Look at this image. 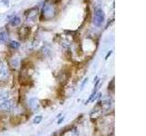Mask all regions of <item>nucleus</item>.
I'll return each mask as SVG.
<instances>
[{"label":"nucleus","mask_w":146,"mask_h":136,"mask_svg":"<svg viewBox=\"0 0 146 136\" xmlns=\"http://www.w3.org/2000/svg\"><path fill=\"white\" fill-rule=\"evenodd\" d=\"M42 15L44 16V19H46V20L51 19V18L54 17L55 15H56V7H54L53 4L46 2L43 6Z\"/></svg>","instance_id":"1"},{"label":"nucleus","mask_w":146,"mask_h":136,"mask_svg":"<svg viewBox=\"0 0 146 136\" xmlns=\"http://www.w3.org/2000/svg\"><path fill=\"white\" fill-rule=\"evenodd\" d=\"M10 46L14 49H17L18 47L20 46V44L17 42V41H11L10 42Z\"/></svg>","instance_id":"10"},{"label":"nucleus","mask_w":146,"mask_h":136,"mask_svg":"<svg viewBox=\"0 0 146 136\" xmlns=\"http://www.w3.org/2000/svg\"><path fill=\"white\" fill-rule=\"evenodd\" d=\"M96 91H97V89H94V91H93V92H92V94H90V98L88 99V100H87V102L85 103V104H88L90 101H91V100H93V98L96 96Z\"/></svg>","instance_id":"12"},{"label":"nucleus","mask_w":146,"mask_h":136,"mask_svg":"<svg viewBox=\"0 0 146 136\" xmlns=\"http://www.w3.org/2000/svg\"><path fill=\"white\" fill-rule=\"evenodd\" d=\"M7 99H9V92L7 90L0 89V103Z\"/></svg>","instance_id":"4"},{"label":"nucleus","mask_w":146,"mask_h":136,"mask_svg":"<svg viewBox=\"0 0 146 136\" xmlns=\"http://www.w3.org/2000/svg\"><path fill=\"white\" fill-rule=\"evenodd\" d=\"M11 65L13 67H17L18 65H19V60H18L17 58H15V59H13L12 62H11Z\"/></svg>","instance_id":"13"},{"label":"nucleus","mask_w":146,"mask_h":136,"mask_svg":"<svg viewBox=\"0 0 146 136\" xmlns=\"http://www.w3.org/2000/svg\"><path fill=\"white\" fill-rule=\"evenodd\" d=\"M61 115H62V113H59V114L58 115V118H59V117H61Z\"/></svg>","instance_id":"18"},{"label":"nucleus","mask_w":146,"mask_h":136,"mask_svg":"<svg viewBox=\"0 0 146 136\" xmlns=\"http://www.w3.org/2000/svg\"><path fill=\"white\" fill-rule=\"evenodd\" d=\"M42 119H43V117H42V115H38V116H36L34 119H33V124H40V122L42 121Z\"/></svg>","instance_id":"9"},{"label":"nucleus","mask_w":146,"mask_h":136,"mask_svg":"<svg viewBox=\"0 0 146 136\" xmlns=\"http://www.w3.org/2000/svg\"><path fill=\"white\" fill-rule=\"evenodd\" d=\"M7 75H8V72H7V67L1 63V65H0V80L7 78Z\"/></svg>","instance_id":"5"},{"label":"nucleus","mask_w":146,"mask_h":136,"mask_svg":"<svg viewBox=\"0 0 146 136\" xmlns=\"http://www.w3.org/2000/svg\"><path fill=\"white\" fill-rule=\"evenodd\" d=\"M13 107V102L11 100H6V101L2 102L0 103V112H9L12 109Z\"/></svg>","instance_id":"3"},{"label":"nucleus","mask_w":146,"mask_h":136,"mask_svg":"<svg viewBox=\"0 0 146 136\" xmlns=\"http://www.w3.org/2000/svg\"><path fill=\"white\" fill-rule=\"evenodd\" d=\"M36 103H38V101H36V99L32 98V99H30V100H29V106H30L31 108H34V107L36 105Z\"/></svg>","instance_id":"11"},{"label":"nucleus","mask_w":146,"mask_h":136,"mask_svg":"<svg viewBox=\"0 0 146 136\" xmlns=\"http://www.w3.org/2000/svg\"><path fill=\"white\" fill-rule=\"evenodd\" d=\"M111 54V52H109L108 53V54H107V56H106V57H105V59H108V57H109V56H110V54Z\"/></svg>","instance_id":"17"},{"label":"nucleus","mask_w":146,"mask_h":136,"mask_svg":"<svg viewBox=\"0 0 146 136\" xmlns=\"http://www.w3.org/2000/svg\"><path fill=\"white\" fill-rule=\"evenodd\" d=\"M53 136H55V135H53Z\"/></svg>","instance_id":"19"},{"label":"nucleus","mask_w":146,"mask_h":136,"mask_svg":"<svg viewBox=\"0 0 146 136\" xmlns=\"http://www.w3.org/2000/svg\"><path fill=\"white\" fill-rule=\"evenodd\" d=\"M29 15H27V17L29 18H33L36 16V14H38V8H32V9H29Z\"/></svg>","instance_id":"8"},{"label":"nucleus","mask_w":146,"mask_h":136,"mask_svg":"<svg viewBox=\"0 0 146 136\" xmlns=\"http://www.w3.org/2000/svg\"><path fill=\"white\" fill-rule=\"evenodd\" d=\"M64 119H65V117H64V116H62V117H60V118H59V119L58 120V124H61V122L64 121Z\"/></svg>","instance_id":"15"},{"label":"nucleus","mask_w":146,"mask_h":136,"mask_svg":"<svg viewBox=\"0 0 146 136\" xmlns=\"http://www.w3.org/2000/svg\"><path fill=\"white\" fill-rule=\"evenodd\" d=\"M10 24L13 26H19L21 24V19L18 16H14L10 20Z\"/></svg>","instance_id":"6"},{"label":"nucleus","mask_w":146,"mask_h":136,"mask_svg":"<svg viewBox=\"0 0 146 136\" xmlns=\"http://www.w3.org/2000/svg\"><path fill=\"white\" fill-rule=\"evenodd\" d=\"M105 19V13L102 9H97L95 12V15H94V18H93V24L96 26H102V23L104 22Z\"/></svg>","instance_id":"2"},{"label":"nucleus","mask_w":146,"mask_h":136,"mask_svg":"<svg viewBox=\"0 0 146 136\" xmlns=\"http://www.w3.org/2000/svg\"><path fill=\"white\" fill-rule=\"evenodd\" d=\"M8 39V34L6 31H3L0 33V42L2 43H6Z\"/></svg>","instance_id":"7"},{"label":"nucleus","mask_w":146,"mask_h":136,"mask_svg":"<svg viewBox=\"0 0 146 136\" xmlns=\"http://www.w3.org/2000/svg\"><path fill=\"white\" fill-rule=\"evenodd\" d=\"M88 80H89V78H85V79H84L83 83L81 84V89H83V88H84V86H85V84H86L87 82H88Z\"/></svg>","instance_id":"14"},{"label":"nucleus","mask_w":146,"mask_h":136,"mask_svg":"<svg viewBox=\"0 0 146 136\" xmlns=\"http://www.w3.org/2000/svg\"><path fill=\"white\" fill-rule=\"evenodd\" d=\"M2 3H3L6 7H8V5H9V0H2Z\"/></svg>","instance_id":"16"}]
</instances>
